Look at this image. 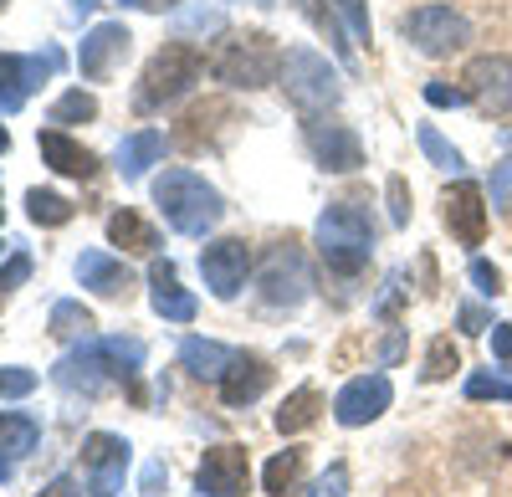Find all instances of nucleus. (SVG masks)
Wrapping results in <instances>:
<instances>
[{
	"mask_svg": "<svg viewBox=\"0 0 512 497\" xmlns=\"http://www.w3.org/2000/svg\"><path fill=\"white\" fill-rule=\"evenodd\" d=\"M297 482H303V451L287 446V451H277V457L267 462L262 487H267V497H287V492H297Z\"/></svg>",
	"mask_w": 512,
	"mask_h": 497,
	"instance_id": "27",
	"label": "nucleus"
},
{
	"mask_svg": "<svg viewBox=\"0 0 512 497\" xmlns=\"http://www.w3.org/2000/svg\"><path fill=\"white\" fill-rule=\"evenodd\" d=\"M492 354L512 359V323H492Z\"/></svg>",
	"mask_w": 512,
	"mask_h": 497,
	"instance_id": "44",
	"label": "nucleus"
},
{
	"mask_svg": "<svg viewBox=\"0 0 512 497\" xmlns=\"http://www.w3.org/2000/svg\"><path fill=\"white\" fill-rule=\"evenodd\" d=\"M26 277H31V257H26V252H16L6 267H0V303H6V298L16 293V287H21Z\"/></svg>",
	"mask_w": 512,
	"mask_h": 497,
	"instance_id": "37",
	"label": "nucleus"
},
{
	"mask_svg": "<svg viewBox=\"0 0 512 497\" xmlns=\"http://www.w3.org/2000/svg\"><path fill=\"white\" fill-rule=\"evenodd\" d=\"M282 88L303 113H323V108L338 103V93H344L338 77H333V67H328V57L313 52V47H292L282 57Z\"/></svg>",
	"mask_w": 512,
	"mask_h": 497,
	"instance_id": "6",
	"label": "nucleus"
},
{
	"mask_svg": "<svg viewBox=\"0 0 512 497\" xmlns=\"http://www.w3.org/2000/svg\"><path fill=\"white\" fill-rule=\"evenodd\" d=\"M482 328H487L482 308H461V334H482Z\"/></svg>",
	"mask_w": 512,
	"mask_h": 497,
	"instance_id": "46",
	"label": "nucleus"
},
{
	"mask_svg": "<svg viewBox=\"0 0 512 497\" xmlns=\"http://www.w3.org/2000/svg\"><path fill=\"white\" fill-rule=\"evenodd\" d=\"M210 77L226 82V88H267L282 67V52L267 31H231L216 52H210Z\"/></svg>",
	"mask_w": 512,
	"mask_h": 497,
	"instance_id": "5",
	"label": "nucleus"
},
{
	"mask_svg": "<svg viewBox=\"0 0 512 497\" xmlns=\"http://www.w3.org/2000/svg\"><path fill=\"white\" fill-rule=\"evenodd\" d=\"M108 241L123 246V252H139V257H154L159 252V231L139 211H113L108 216Z\"/></svg>",
	"mask_w": 512,
	"mask_h": 497,
	"instance_id": "24",
	"label": "nucleus"
},
{
	"mask_svg": "<svg viewBox=\"0 0 512 497\" xmlns=\"http://www.w3.org/2000/svg\"><path fill=\"white\" fill-rule=\"evenodd\" d=\"M128 47H134V36H128L123 21H98L88 36H82V52H77V72L88 82H103L118 72V62L128 57Z\"/></svg>",
	"mask_w": 512,
	"mask_h": 497,
	"instance_id": "14",
	"label": "nucleus"
},
{
	"mask_svg": "<svg viewBox=\"0 0 512 497\" xmlns=\"http://www.w3.org/2000/svg\"><path fill=\"white\" fill-rule=\"evenodd\" d=\"M441 216H446V226H451V236L461 246H482V236H487V200H482V190L472 180H461V185L446 190Z\"/></svg>",
	"mask_w": 512,
	"mask_h": 497,
	"instance_id": "17",
	"label": "nucleus"
},
{
	"mask_svg": "<svg viewBox=\"0 0 512 497\" xmlns=\"http://www.w3.org/2000/svg\"><path fill=\"white\" fill-rule=\"evenodd\" d=\"M390 400H395L390 375H359V380H349L344 390L333 395V421L338 426H369V421H379L384 410H390Z\"/></svg>",
	"mask_w": 512,
	"mask_h": 497,
	"instance_id": "13",
	"label": "nucleus"
},
{
	"mask_svg": "<svg viewBox=\"0 0 512 497\" xmlns=\"http://www.w3.org/2000/svg\"><path fill=\"white\" fill-rule=\"evenodd\" d=\"M128 446L113 431H93L82 441V472H88V492L93 497H118L123 492V472H128Z\"/></svg>",
	"mask_w": 512,
	"mask_h": 497,
	"instance_id": "9",
	"label": "nucleus"
},
{
	"mask_svg": "<svg viewBox=\"0 0 512 497\" xmlns=\"http://www.w3.org/2000/svg\"><path fill=\"white\" fill-rule=\"evenodd\" d=\"M26 216L36 226H67L72 221V200H62L57 190H26Z\"/></svg>",
	"mask_w": 512,
	"mask_h": 497,
	"instance_id": "30",
	"label": "nucleus"
},
{
	"mask_svg": "<svg viewBox=\"0 0 512 497\" xmlns=\"http://www.w3.org/2000/svg\"><path fill=\"white\" fill-rule=\"evenodd\" d=\"M246 6H256V11H267V6H272V0H246Z\"/></svg>",
	"mask_w": 512,
	"mask_h": 497,
	"instance_id": "52",
	"label": "nucleus"
},
{
	"mask_svg": "<svg viewBox=\"0 0 512 497\" xmlns=\"http://www.w3.org/2000/svg\"><path fill=\"white\" fill-rule=\"evenodd\" d=\"M466 400H512V375H492V369H477L466 380Z\"/></svg>",
	"mask_w": 512,
	"mask_h": 497,
	"instance_id": "34",
	"label": "nucleus"
},
{
	"mask_svg": "<svg viewBox=\"0 0 512 497\" xmlns=\"http://www.w3.org/2000/svg\"><path fill=\"white\" fill-rule=\"evenodd\" d=\"M36 441H41V426L31 416H21V410H0V457L21 462V457L36 451Z\"/></svg>",
	"mask_w": 512,
	"mask_h": 497,
	"instance_id": "25",
	"label": "nucleus"
},
{
	"mask_svg": "<svg viewBox=\"0 0 512 497\" xmlns=\"http://www.w3.org/2000/svg\"><path fill=\"white\" fill-rule=\"evenodd\" d=\"M144 369V344L139 339H82L72 354L57 359L52 380L62 390H82V395H98V390H113V385H128Z\"/></svg>",
	"mask_w": 512,
	"mask_h": 497,
	"instance_id": "1",
	"label": "nucleus"
},
{
	"mask_svg": "<svg viewBox=\"0 0 512 497\" xmlns=\"http://www.w3.org/2000/svg\"><path fill=\"white\" fill-rule=\"evenodd\" d=\"M62 67H67L62 47H41L36 57L0 52V113H21L26 98L41 88V82H52Z\"/></svg>",
	"mask_w": 512,
	"mask_h": 497,
	"instance_id": "8",
	"label": "nucleus"
},
{
	"mask_svg": "<svg viewBox=\"0 0 512 497\" xmlns=\"http://www.w3.org/2000/svg\"><path fill=\"white\" fill-rule=\"evenodd\" d=\"M93 118H98V98H93V93H82V88L62 93V98L52 103V113H47L52 129H67V123H93Z\"/></svg>",
	"mask_w": 512,
	"mask_h": 497,
	"instance_id": "29",
	"label": "nucleus"
},
{
	"mask_svg": "<svg viewBox=\"0 0 512 497\" xmlns=\"http://www.w3.org/2000/svg\"><path fill=\"white\" fill-rule=\"evenodd\" d=\"M123 6H134V11H175L180 0H123Z\"/></svg>",
	"mask_w": 512,
	"mask_h": 497,
	"instance_id": "47",
	"label": "nucleus"
},
{
	"mask_svg": "<svg viewBox=\"0 0 512 497\" xmlns=\"http://www.w3.org/2000/svg\"><path fill=\"white\" fill-rule=\"evenodd\" d=\"M11 149V134H6V123H0V154H6Z\"/></svg>",
	"mask_w": 512,
	"mask_h": 497,
	"instance_id": "51",
	"label": "nucleus"
},
{
	"mask_svg": "<svg viewBox=\"0 0 512 497\" xmlns=\"http://www.w3.org/2000/svg\"><path fill=\"white\" fill-rule=\"evenodd\" d=\"M77 282L88 287V293H98V298H128V287H134V272H128L113 252H82L77 257Z\"/></svg>",
	"mask_w": 512,
	"mask_h": 497,
	"instance_id": "19",
	"label": "nucleus"
},
{
	"mask_svg": "<svg viewBox=\"0 0 512 497\" xmlns=\"http://www.w3.org/2000/svg\"><path fill=\"white\" fill-rule=\"evenodd\" d=\"M308 149L333 175H354L364 164V144H359V134L349 129V123H308Z\"/></svg>",
	"mask_w": 512,
	"mask_h": 497,
	"instance_id": "16",
	"label": "nucleus"
},
{
	"mask_svg": "<svg viewBox=\"0 0 512 497\" xmlns=\"http://www.w3.org/2000/svg\"><path fill=\"white\" fill-rule=\"evenodd\" d=\"M466 93L482 113H512V57L502 52H487V57H472L461 72Z\"/></svg>",
	"mask_w": 512,
	"mask_h": 497,
	"instance_id": "12",
	"label": "nucleus"
},
{
	"mask_svg": "<svg viewBox=\"0 0 512 497\" xmlns=\"http://www.w3.org/2000/svg\"><path fill=\"white\" fill-rule=\"evenodd\" d=\"M451 369H461V354H456V344L441 334V339H431V354H425V369H420V380H451Z\"/></svg>",
	"mask_w": 512,
	"mask_h": 497,
	"instance_id": "32",
	"label": "nucleus"
},
{
	"mask_svg": "<svg viewBox=\"0 0 512 497\" xmlns=\"http://www.w3.org/2000/svg\"><path fill=\"white\" fill-rule=\"evenodd\" d=\"M272 385V364L267 359H256V354H236L231 369L221 375V400L226 405H251V400H262Z\"/></svg>",
	"mask_w": 512,
	"mask_h": 497,
	"instance_id": "20",
	"label": "nucleus"
},
{
	"mask_svg": "<svg viewBox=\"0 0 512 497\" xmlns=\"http://www.w3.org/2000/svg\"><path fill=\"white\" fill-rule=\"evenodd\" d=\"M47 328H52L57 339H88L98 323H93V313L82 308V303H57L52 318H47Z\"/></svg>",
	"mask_w": 512,
	"mask_h": 497,
	"instance_id": "31",
	"label": "nucleus"
},
{
	"mask_svg": "<svg viewBox=\"0 0 512 497\" xmlns=\"http://www.w3.org/2000/svg\"><path fill=\"white\" fill-rule=\"evenodd\" d=\"M333 11L349 21V31H354L359 41H369V31H374V26H369V6H364V0H333Z\"/></svg>",
	"mask_w": 512,
	"mask_h": 497,
	"instance_id": "38",
	"label": "nucleus"
},
{
	"mask_svg": "<svg viewBox=\"0 0 512 497\" xmlns=\"http://www.w3.org/2000/svg\"><path fill=\"white\" fill-rule=\"evenodd\" d=\"M492 205L497 211H512V159H502L492 170Z\"/></svg>",
	"mask_w": 512,
	"mask_h": 497,
	"instance_id": "40",
	"label": "nucleus"
},
{
	"mask_svg": "<svg viewBox=\"0 0 512 497\" xmlns=\"http://www.w3.org/2000/svg\"><path fill=\"white\" fill-rule=\"evenodd\" d=\"M318 410H323V395H318L313 385L292 390V395L282 400V410H277V431H282V436H297V431H308V426L318 421Z\"/></svg>",
	"mask_w": 512,
	"mask_h": 497,
	"instance_id": "26",
	"label": "nucleus"
},
{
	"mask_svg": "<svg viewBox=\"0 0 512 497\" xmlns=\"http://www.w3.org/2000/svg\"><path fill=\"white\" fill-rule=\"evenodd\" d=\"M231 359H236V349H226V344H216V339H185V344H180V364L190 369L195 380H216V385H221V375L231 369Z\"/></svg>",
	"mask_w": 512,
	"mask_h": 497,
	"instance_id": "23",
	"label": "nucleus"
},
{
	"mask_svg": "<svg viewBox=\"0 0 512 497\" xmlns=\"http://www.w3.org/2000/svg\"><path fill=\"white\" fill-rule=\"evenodd\" d=\"M0 221H6V205H0Z\"/></svg>",
	"mask_w": 512,
	"mask_h": 497,
	"instance_id": "53",
	"label": "nucleus"
},
{
	"mask_svg": "<svg viewBox=\"0 0 512 497\" xmlns=\"http://www.w3.org/2000/svg\"><path fill=\"white\" fill-rule=\"evenodd\" d=\"M415 139H420V149H425V159H431L436 164V170H461V149H451L436 129H431V123H420V129H415Z\"/></svg>",
	"mask_w": 512,
	"mask_h": 497,
	"instance_id": "33",
	"label": "nucleus"
},
{
	"mask_svg": "<svg viewBox=\"0 0 512 497\" xmlns=\"http://www.w3.org/2000/svg\"><path fill=\"white\" fill-rule=\"evenodd\" d=\"M149 303H154V313L164 323H195V313H200V303L185 293L180 277H175V262H154V272H149Z\"/></svg>",
	"mask_w": 512,
	"mask_h": 497,
	"instance_id": "18",
	"label": "nucleus"
},
{
	"mask_svg": "<svg viewBox=\"0 0 512 497\" xmlns=\"http://www.w3.org/2000/svg\"><path fill=\"white\" fill-rule=\"evenodd\" d=\"M164 159V134L159 129H139V134H128L118 144V175L123 180H144L149 175V164Z\"/></svg>",
	"mask_w": 512,
	"mask_h": 497,
	"instance_id": "22",
	"label": "nucleus"
},
{
	"mask_svg": "<svg viewBox=\"0 0 512 497\" xmlns=\"http://www.w3.org/2000/svg\"><path fill=\"white\" fill-rule=\"evenodd\" d=\"M262 293H267V303H277V308H297V303L308 298V267H303V257H297L292 241H282V246H272V252H267Z\"/></svg>",
	"mask_w": 512,
	"mask_h": 497,
	"instance_id": "15",
	"label": "nucleus"
},
{
	"mask_svg": "<svg viewBox=\"0 0 512 497\" xmlns=\"http://www.w3.org/2000/svg\"><path fill=\"white\" fill-rule=\"evenodd\" d=\"M251 482V457L246 446L226 441V446H210L200 457V472H195V492L200 497H241Z\"/></svg>",
	"mask_w": 512,
	"mask_h": 497,
	"instance_id": "10",
	"label": "nucleus"
},
{
	"mask_svg": "<svg viewBox=\"0 0 512 497\" xmlns=\"http://www.w3.org/2000/svg\"><path fill=\"white\" fill-rule=\"evenodd\" d=\"M400 354H405V339H400V334H390V344H384V364H395Z\"/></svg>",
	"mask_w": 512,
	"mask_h": 497,
	"instance_id": "48",
	"label": "nucleus"
},
{
	"mask_svg": "<svg viewBox=\"0 0 512 497\" xmlns=\"http://www.w3.org/2000/svg\"><path fill=\"white\" fill-rule=\"evenodd\" d=\"M11 472H16V462H11V457H0V482H11Z\"/></svg>",
	"mask_w": 512,
	"mask_h": 497,
	"instance_id": "50",
	"label": "nucleus"
},
{
	"mask_svg": "<svg viewBox=\"0 0 512 497\" xmlns=\"http://www.w3.org/2000/svg\"><path fill=\"white\" fill-rule=\"evenodd\" d=\"M308 497H349V467H344V462H333V467L308 487Z\"/></svg>",
	"mask_w": 512,
	"mask_h": 497,
	"instance_id": "36",
	"label": "nucleus"
},
{
	"mask_svg": "<svg viewBox=\"0 0 512 497\" xmlns=\"http://www.w3.org/2000/svg\"><path fill=\"white\" fill-rule=\"evenodd\" d=\"M466 98H472L466 88H446V82H425V103H431V108H461Z\"/></svg>",
	"mask_w": 512,
	"mask_h": 497,
	"instance_id": "41",
	"label": "nucleus"
},
{
	"mask_svg": "<svg viewBox=\"0 0 512 497\" xmlns=\"http://www.w3.org/2000/svg\"><path fill=\"white\" fill-rule=\"evenodd\" d=\"M246 272H251V246L241 236H221V241H210L200 252V277H205V287L216 298H236Z\"/></svg>",
	"mask_w": 512,
	"mask_h": 497,
	"instance_id": "11",
	"label": "nucleus"
},
{
	"mask_svg": "<svg viewBox=\"0 0 512 497\" xmlns=\"http://www.w3.org/2000/svg\"><path fill=\"white\" fill-rule=\"evenodd\" d=\"M72 11H77V16H93V11H98V0H72Z\"/></svg>",
	"mask_w": 512,
	"mask_h": 497,
	"instance_id": "49",
	"label": "nucleus"
},
{
	"mask_svg": "<svg viewBox=\"0 0 512 497\" xmlns=\"http://www.w3.org/2000/svg\"><path fill=\"white\" fill-rule=\"evenodd\" d=\"M31 390H36V375H31V369H21V364H0V395L21 400V395H31Z\"/></svg>",
	"mask_w": 512,
	"mask_h": 497,
	"instance_id": "35",
	"label": "nucleus"
},
{
	"mask_svg": "<svg viewBox=\"0 0 512 497\" xmlns=\"http://www.w3.org/2000/svg\"><path fill=\"white\" fill-rule=\"evenodd\" d=\"M36 144H41V159H47L57 175H72V180H93L98 175V154L82 149L67 129H47Z\"/></svg>",
	"mask_w": 512,
	"mask_h": 497,
	"instance_id": "21",
	"label": "nucleus"
},
{
	"mask_svg": "<svg viewBox=\"0 0 512 497\" xmlns=\"http://www.w3.org/2000/svg\"><path fill=\"white\" fill-rule=\"evenodd\" d=\"M164 487H169V472H164V462H144L139 492H144V497H164Z\"/></svg>",
	"mask_w": 512,
	"mask_h": 497,
	"instance_id": "43",
	"label": "nucleus"
},
{
	"mask_svg": "<svg viewBox=\"0 0 512 497\" xmlns=\"http://www.w3.org/2000/svg\"><path fill=\"white\" fill-rule=\"evenodd\" d=\"M390 221L395 226H410V185L400 175H390Z\"/></svg>",
	"mask_w": 512,
	"mask_h": 497,
	"instance_id": "42",
	"label": "nucleus"
},
{
	"mask_svg": "<svg viewBox=\"0 0 512 497\" xmlns=\"http://www.w3.org/2000/svg\"><path fill=\"white\" fill-rule=\"evenodd\" d=\"M205 72V52L190 47V41H169V47H159L139 77V88H134V108L139 113H164L169 103H180L195 82Z\"/></svg>",
	"mask_w": 512,
	"mask_h": 497,
	"instance_id": "4",
	"label": "nucleus"
},
{
	"mask_svg": "<svg viewBox=\"0 0 512 497\" xmlns=\"http://www.w3.org/2000/svg\"><path fill=\"white\" fill-rule=\"evenodd\" d=\"M466 272H472V282H477L482 298H497V293H502V272H497L487 257H472V267H466Z\"/></svg>",
	"mask_w": 512,
	"mask_h": 497,
	"instance_id": "39",
	"label": "nucleus"
},
{
	"mask_svg": "<svg viewBox=\"0 0 512 497\" xmlns=\"http://www.w3.org/2000/svg\"><path fill=\"white\" fill-rule=\"evenodd\" d=\"M400 36L415 41V52H425V57H451L472 41V26L451 6H415L400 16Z\"/></svg>",
	"mask_w": 512,
	"mask_h": 497,
	"instance_id": "7",
	"label": "nucleus"
},
{
	"mask_svg": "<svg viewBox=\"0 0 512 497\" xmlns=\"http://www.w3.org/2000/svg\"><path fill=\"white\" fill-rule=\"evenodd\" d=\"M313 241H318V257L328 262V272L354 277L374 257V221H369L364 205L333 200L328 211L318 216V226H313Z\"/></svg>",
	"mask_w": 512,
	"mask_h": 497,
	"instance_id": "2",
	"label": "nucleus"
},
{
	"mask_svg": "<svg viewBox=\"0 0 512 497\" xmlns=\"http://www.w3.org/2000/svg\"><path fill=\"white\" fill-rule=\"evenodd\" d=\"M297 11H303L323 36H328V47L338 52V57H344V62H354V52H349V36H344V26H338V21H344V16H338L333 6H323V0H297Z\"/></svg>",
	"mask_w": 512,
	"mask_h": 497,
	"instance_id": "28",
	"label": "nucleus"
},
{
	"mask_svg": "<svg viewBox=\"0 0 512 497\" xmlns=\"http://www.w3.org/2000/svg\"><path fill=\"white\" fill-rule=\"evenodd\" d=\"M36 497H82V487H77L72 477H52V482H47V487H41Z\"/></svg>",
	"mask_w": 512,
	"mask_h": 497,
	"instance_id": "45",
	"label": "nucleus"
},
{
	"mask_svg": "<svg viewBox=\"0 0 512 497\" xmlns=\"http://www.w3.org/2000/svg\"><path fill=\"white\" fill-rule=\"evenodd\" d=\"M0 6H6V0H0Z\"/></svg>",
	"mask_w": 512,
	"mask_h": 497,
	"instance_id": "54",
	"label": "nucleus"
},
{
	"mask_svg": "<svg viewBox=\"0 0 512 497\" xmlns=\"http://www.w3.org/2000/svg\"><path fill=\"white\" fill-rule=\"evenodd\" d=\"M154 205H159V216L169 221V231H180V236H205L226 216L221 190L205 185L195 170H164L154 180Z\"/></svg>",
	"mask_w": 512,
	"mask_h": 497,
	"instance_id": "3",
	"label": "nucleus"
}]
</instances>
